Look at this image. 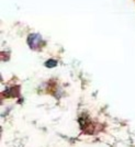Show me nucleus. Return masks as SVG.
<instances>
[{
    "label": "nucleus",
    "instance_id": "f03ea898",
    "mask_svg": "<svg viewBox=\"0 0 135 147\" xmlns=\"http://www.w3.org/2000/svg\"><path fill=\"white\" fill-rule=\"evenodd\" d=\"M57 65V61H54V59H49V61L45 63V66L46 67H55Z\"/></svg>",
    "mask_w": 135,
    "mask_h": 147
},
{
    "label": "nucleus",
    "instance_id": "f257e3e1",
    "mask_svg": "<svg viewBox=\"0 0 135 147\" xmlns=\"http://www.w3.org/2000/svg\"><path fill=\"white\" fill-rule=\"evenodd\" d=\"M42 42V36L40 34H30L28 37V43L32 49H36V46H38Z\"/></svg>",
    "mask_w": 135,
    "mask_h": 147
}]
</instances>
